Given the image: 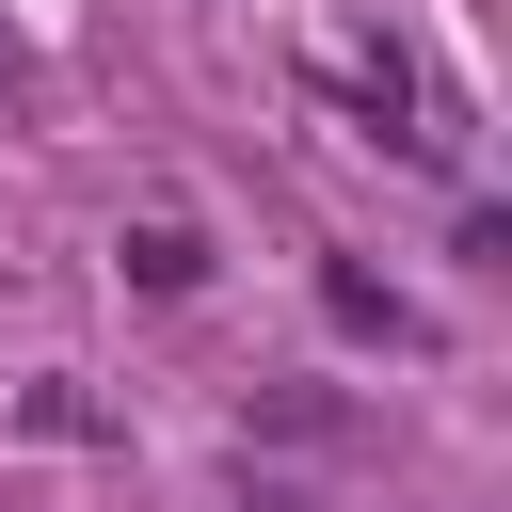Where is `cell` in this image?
Segmentation results:
<instances>
[{
	"instance_id": "obj_1",
	"label": "cell",
	"mask_w": 512,
	"mask_h": 512,
	"mask_svg": "<svg viewBox=\"0 0 512 512\" xmlns=\"http://www.w3.org/2000/svg\"><path fill=\"white\" fill-rule=\"evenodd\" d=\"M128 272H144V288L176 304V288H208V240H192L176 208H144V224H128Z\"/></svg>"
}]
</instances>
